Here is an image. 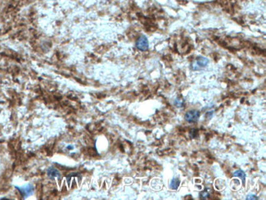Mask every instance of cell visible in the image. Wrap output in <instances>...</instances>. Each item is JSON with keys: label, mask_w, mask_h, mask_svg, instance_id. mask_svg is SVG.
Segmentation results:
<instances>
[{"label": "cell", "mask_w": 266, "mask_h": 200, "mask_svg": "<svg viewBox=\"0 0 266 200\" xmlns=\"http://www.w3.org/2000/svg\"><path fill=\"white\" fill-rule=\"evenodd\" d=\"M209 63V59L204 57H198L196 58L194 62H192L191 65V68L192 70H201L202 68L206 67Z\"/></svg>", "instance_id": "6da1fadb"}, {"label": "cell", "mask_w": 266, "mask_h": 200, "mask_svg": "<svg viewBox=\"0 0 266 200\" xmlns=\"http://www.w3.org/2000/svg\"><path fill=\"white\" fill-rule=\"evenodd\" d=\"M200 117V112L196 111V110H192L187 112L184 116V119L186 122H189V123H194L198 121V119Z\"/></svg>", "instance_id": "7a4b0ae2"}, {"label": "cell", "mask_w": 266, "mask_h": 200, "mask_svg": "<svg viewBox=\"0 0 266 200\" xmlns=\"http://www.w3.org/2000/svg\"><path fill=\"white\" fill-rule=\"evenodd\" d=\"M136 47L140 51H146L149 48L148 40L145 35H141L136 42Z\"/></svg>", "instance_id": "3957f363"}, {"label": "cell", "mask_w": 266, "mask_h": 200, "mask_svg": "<svg viewBox=\"0 0 266 200\" xmlns=\"http://www.w3.org/2000/svg\"><path fill=\"white\" fill-rule=\"evenodd\" d=\"M233 175L234 177H240L241 179V180H242V183L245 184V182H246V173L244 172V171H242V170L235 171L233 172Z\"/></svg>", "instance_id": "277c9868"}, {"label": "cell", "mask_w": 266, "mask_h": 200, "mask_svg": "<svg viewBox=\"0 0 266 200\" xmlns=\"http://www.w3.org/2000/svg\"><path fill=\"white\" fill-rule=\"evenodd\" d=\"M48 175L49 176V178L53 179V178H56V177L59 176L60 173H59L58 170H57L56 168L52 167H50L49 169L48 170Z\"/></svg>", "instance_id": "5b68a950"}, {"label": "cell", "mask_w": 266, "mask_h": 200, "mask_svg": "<svg viewBox=\"0 0 266 200\" xmlns=\"http://www.w3.org/2000/svg\"><path fill=\"white\" fill-rule=\"evenodd\" d=\"M179 185H180V180L178 178H173L171 180L170 187L172 190H177L179 187Z\"/></svg>", "instance_id": "8992f818"}, {"label": "cell", "mask_w": 266, "mask_h": 200, "mask_svg": "<svg viewBox=\"0 0 266 200\" xmlns=\"http://www.w3.org/2000/svg\"><path fill=\"white\" fill-rule=\"evenodd\" d=\"M211 193V190L209 188H206V190H203L202 192L200 193V198L201 199H206L210 197V195Z\"/></svg>", "instance_id": "52a82bcc"}, {"label": "cell", "mask_w": 266, "mask_h": 200, "mask_svg": "<svg viewBox=\"0 0 266 200\" xmlns=\"http://www.w3.org/2000/svg\"><path fill=\"white\" fill-rule=\"evenodd\" d=\"M189 134H190L191 138L196 139L198 136V130H197V129H192L191 131L189 132Z\"/></svg>", "instance_id": "ba28073f"}, {"label": "cell", "mask_w": 266, "mask_h": 200, "mask_svg": "<svg viewBox=\"0 0 266 200\" xmlns=\"http://www.w3.org/2000/svg\"><path fill=\"white\" fill-rule=\"evenodd\" d=\"M175 104L176 107H179V108H181V107H183V101L180 99V98H177L175 101Z\"/></svg>", "instance_id": "9c48e42d"}, {"label": "cell", "mask_w": 266, "mask_h": 200, "mask_svg": "<svg viewBox=\"0 0 266 200\" xmlns=\"http://www.w3.org/2000/svg\"><path fill=\"white\" fill-rule=\"evenodd\" d=\"M246 199H258V197H256V195H247Z\"/></svg>", "instance_id": "30bf717a"}, {"label": "cell", "mask_w": 266, "mask_h": 200, "mask_svg": "<svg viewBox=\"0 0 266 200\" xmlns=\"http://www.w3.org/2000/svg\"><path fill=\"white\" fill-rule=\"evenodd\" d=\"M67 149H73V147H72V146H68V147H67Z\"/></svg>", "instance_id": "8fae6325"}, {"label": "cell", "mask_w": 266, "mask_h": 200, "mask_svg": "<svg viewBox=\"0 0 266 200\" xmlns=\"http://www.w3.org/2000/svg\"><path fill=\"white\" fill-rule=\"evenodd\" d=\"M2 168V164H1V161H0V170Z\"/></svg>", "instance_id": "7c38bea8"}]
</instances>
